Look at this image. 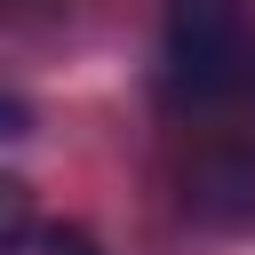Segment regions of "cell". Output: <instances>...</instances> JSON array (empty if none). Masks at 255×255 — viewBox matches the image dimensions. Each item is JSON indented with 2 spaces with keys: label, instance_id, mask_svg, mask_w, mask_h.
I'll return each mask as SVG.
<instances>
[{
  "label": "cell",
  "instance_id": "cell-1",
  "mask_svg": "<svg viewBox=\"0 0 255 255\" xmlns=\"http://www.w3.org/2000/svg\"><path fill=\"white\" fill-rule=\"evenodd\" d=\"M247 56H255V0H167L159 96L175 112L247 104Z\"/></svg>",
  "mask_w": 255,
  "mask_h": 255
},
{
  "label": "cell",
  "instance_id": "cell-2",
  "mask_svg": "<svg viewBox=\"0 0 255 255\" xmlns=\"http://www.w3.org/2000/svg\"><path fill=\"white\" fill-rule=\"evenodd\" d=\"M175 191H183V215H191L199 231H215V239H247V231H255V143H247V135H215V143H199V151L183 159Z\"/></svg>",
  "mask_w": 255,
  "mask_h": 255
},
{
  "label": "cell",
  "instance_id": "cell-3",
  "mask_svg": "<svg viewBox=\"0 0 255 255\" xmlns=\"http://www.w3.org/2000/svg\"><path fill=\"white\" fill-rule=\"evenodd\" d=\"M8 255H104V247H96L80 223H48V215H32V223L16 231V247H8Z\"/></svg>",
  "mask_w": 255,
  "mask_h": 255
},
{
  "label": "cell",
  "instance_id": "cell-4",
  "mask_svg": "<svg viewBox=\"0 0 255 255\" xmlns=\"http://www.w3.org/2000/svg\"><path fill=\"white\" fill-rule=\"evenodd\" d=\"M32 215H40V207H32V183H24V175H0V255L16 247V231H24Z\"/></svg>",
  "mask_w": 255,
  "mask_h": 255
},
{
  "label": "cell",
  "instance_id": "cell-5",
  "mask_svg": "<svg viewBox=\"0 0 255 255\" xmlns=\"http://www.w3.org/2000/svg\"><path fill=\"white\" fill-rule=\"evenodd\" d=\"M24 135H32V104L16 88H0V143H24Z\"/></svg>",
  "mask_w": 255,
  "mask_h": 255
}]
</instances>
